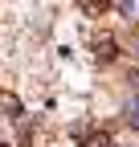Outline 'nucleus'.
<instances>
[{"label":"nucleus","mask_w":139,"mask_h":147,"mask_svg":"<svg viewBox=\"0 0 139 147\" xmlns=\"http://www.w3.org/2000/svg\"><path fill=\"white\" fill-rule=\"evenodd\" d=\"M119 8H123V12H135V8H139V0H119Z\"/></svg>","instance_id":"obj_1"}]
</instances>
